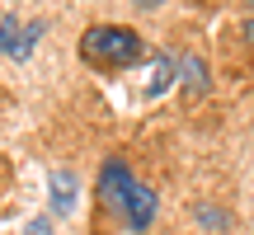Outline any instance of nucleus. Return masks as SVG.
I'll return each instance as SVG.
<instances>
[{
  "instance_id": "1",
  "label": "nucleus",
  "mask_w": 254,
  "mask_h": 235,
  "mask_svg": "<svg viewBox=\"0 0 254 235\" xmlns=\"http://www.w3.org/2000/svg\"><path fill=\"white\" fill-rule=\"evenodd\" d=\"M99 198H104V207L118 212L132 231H146L155 221V207H160L155 188H151V183H141L123 160H109V165H104V174H99Z\"/></svg>"
},
{
  "instance_id": "2",
  "label": "nucleus",
  "mask_w": 254,
  "mask_h": 235,
  "mask_svg": "<svg viewBox=\"0 0 254 235\" xmlns=\"http://www.w3.org/2000/svg\"><path fill=\"white\" fill-rule=\"evenodd\" d=\"M80 57L90 66H132L141 61V38L118 24H90L80 33Z\"/></svg>"
},
{
  "instance_id": "3",
  "label": "nucleus",
  "mask_w": 254,
  "mask_h": 235,
  "mask_svg": "<svg viewBox=\"0 0 254 235\" xmlns=\"http://www.w3.org/2000/svg\"><path fill=\"white\" fill-rule=\"evenodd\" d=\"M38 38H43V19H19V14L0 19V57H9V61H28Z\"/></svg>"
},
{
  "instance_id": "4",
  "label": "nucleus",
  "mask_w": 254,
  "mask_h": 235,
  "mask_svg": "<svg viewBox=\"0 0 254 235\" xmlns=\"http://www.w3.org/2000/svg\"><path fill=\"white\" fill-rule=\"evenodd\" d=\"M75 198H80V183L71 170H52V217H71Z\"/></svg>"
},
{
  "instance_id": "5",
  "label": "nucleus",
  "mask_w": 254,
  "mask_h": 235,
  "mask_svg": "<svg viewBox=\"0 0 254 235\" xmlns=\"http://www.w3.org/2000/svg\"><path fill=\"white\" fill-rule=\"evenodd\" d=\"M170 80H174V57H155V66H151V80H146V99H160L165 90H170Z\"/></svg>"
},
{
  "instance_id": "6",
  "label": "nucleus",
  "mask_w": 254,
  "mask_h": 235,
  "mask_svg": "<svg viewBox=\"0 0 254 235\" xmlns=\"http://www.w3.org/2000/svg\"><path fill=\"white\" fill-rule=\"evenodd\" d=\"M198 217H202V226H221V217H217V207H202Z\"/></svg>"
},
{
  "instance_id": "7",
  "label": "nucleus",
  "mask_w": 254,
  "mask_h": 235,
  "mask_svg": "<svg viewBox=\"0 0 254 235\" xmlns=\"http://www.w3.org/2000/svg\"><path fill=\"white\" fill-rule=\"evenodd\" d=\"M24 235H47V221H33V226H28Z\"/></svg>"
},
{
  "instance_id": "8",
  "label": "nucleus",
  "mask_w": 254,
  "mask_h": 235,
  "mask_svg": "<svg viewBox=\"0 0 254 235\" xmlns=\"http://www.w3.org/2000/svg\"><path fill=\"white\" fill-rule=\"evenodd\" d=\"M132 5H141V9H151V5H160V0H132Z\"/></svg>"
},
{
  "instance_id": "9",
  "label": "nucleus",
  "mask_w": 254,
  "mask_h": 235,
  "mask_svg": "<svg viewBox=\"0 0 254 235\" xmlns=\"http://www.w3.org/2000/svg\"><path fill=\"white\" fill-rule=\"evenodd\" d=\"M250 43H254V14H250Z\"/></svg>"
}]
</instances>
